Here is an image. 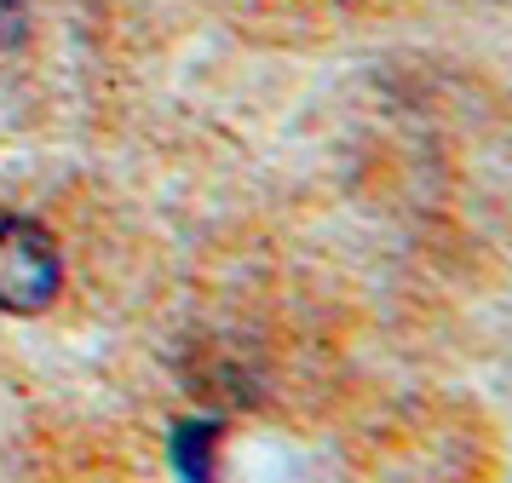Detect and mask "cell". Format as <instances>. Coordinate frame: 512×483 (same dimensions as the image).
Masks as SVG:
<instances>
[{
  "label": "cell",
  "instance_id": "1",
  "mask_svg": "<svg viewBox=\"0 0 512 483\" xmlns=\"http://www.w3.org/2000/svg\"><path fill=\"white\" fill-rule=\"evenodd\" d=\"M58 288H64L58 236L24 213H0V311L35 317L58 299Z\"/></svg>",
  "mask_w": 512,
  "mask_h": 483
},
{
  "label": "cell",
  "instance_id": "2",
  "mask_svg": "<svg viewBox=\"0 0 512 483\" xmlns=\"http://www.w3.org/2000/svg\"><path fill=\"white\" fill-rule=\"evenodd\" d=\"M219 437L225 426L208 420V414H196V420H179L173 426V466H179V478L185 483H219Z\"/></svg>",
  "mask_w": 512,
  "mask_h": 483
},
{
  "label": "cell",
  "instance_id": "3",
  "mask_svg": "<svg viewBox=\"0 0 512 483\" xmlns=\"http://www.w3.org/2000/svg\"><path fill=\"white\" fill-rule=\"evenodd\" d=\"M24 29H29V0H0V52H12L24 41Z\"/></svg>",
  "mask_w": 512,
  "mask_h": 483
}]
</instances>
